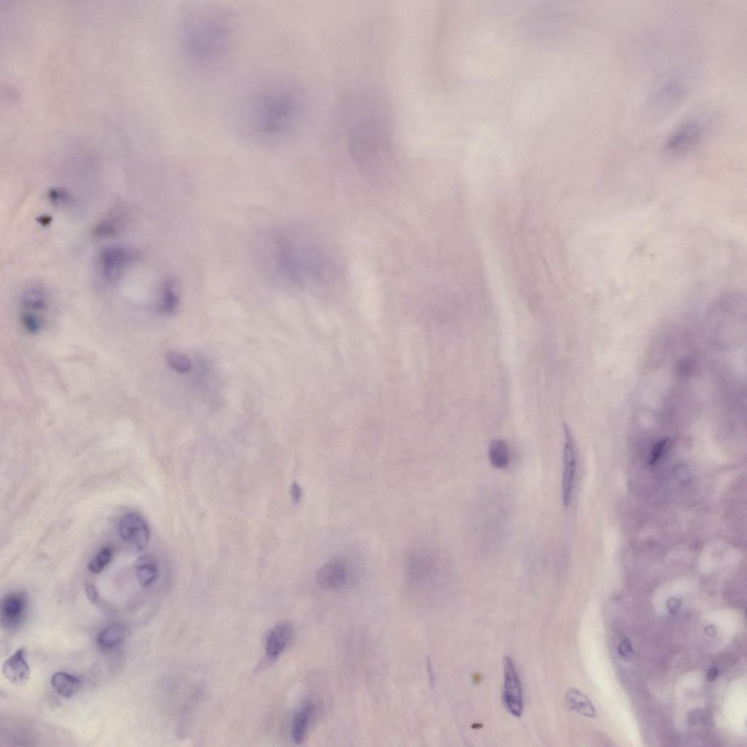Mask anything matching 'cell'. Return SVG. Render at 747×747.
<instances>
[{
  "mask_svg": "<svg viewBox=\"0 0 747 747\" xmlns=\"http://www.w3.org/2000/svg\"><path fill=\"white\" fill-rule=\"evenodd\" d=\"M566 705L585 716L594 719L597 716V710L585 694L576 688L570 689L565 697Z\"/></svg>",
  "mask_w": 747,
  "mask_h": 747,
  "instance_id": "obj_18",
  "label": "cell"
},
{
  "mask_svg": "<svg viewBox=\"0 0 747 747\" xmlns=\"http://www.w3.org/2000/svg\"><path fill=\"white\" fill-rule=\"evenodd\" d=\"M687 89L675 75H665L655 83L647 102L648 115L660 120L675 112L686 99Z\"/></svg>",
  "mask_w": 747,
  "mask_h": 747,
  "instance_id": "obj_3",
  "label": "cell"
},
{
  "mask_svg": "<svg viewBox=\"0 0 747 747\" xmlns=\"http://www.w3.org/2000/svg\"><path fill=\"white\" fill-rule=\"evenodd\" d=\"M707 126L699 117H690L680 123L665 140L664 150L681 155L697 146L706 135Z\"/></svg>",
  "mask_w": 747,
  "mask_h": 747,
  "instance_id": "obj_5",
  "label": "cell"
},
{
  "mask_svg": "<svg viewBox=\"0 0 747 747\" xmlns=\"http://www.w3.org/2000/svg\"><path fill=\"white\" fill-rule=\"evenodd\" d=\"M167 362L170 368L179 373L189 372L192 367L190 359L177 352H170L167 355Z\"/></svg>",
  "mask_w": 747,
  "mask_h": 747,
  "instance_id": "obj_22",
  "label": "cell"
},
{
  "mask_svg": "<svg viewBox=\"0 0 747 747\" xmlns=\"http://www.w3.org/2000/svg\"><path fill=\"white\" fill-rule=\"evenodd\" d=\"M314 712V704L311 702H306L294 714L292 720V736L296 743L300 744L304 741Z\"/></svg>",
  "mask_w": 747,
  "mask_h": 747,
  "instance_id": "obj_16",
  "label": "cell"
},
{
  "mask_svg": "<svg viewBox=\"0 0 747 747\" xmlns=\"http://www.w3.org/2000/svg\"><path fill=\"white\" fill-rule=\"evenodd\" d=\"M291 497L294 504H298L302 497V490L300 485L297 482H293L291 486Z\"/></svg>",
  "mask_w": 747,
  "mask_h": 747,
  "instance_id": "obj_24",
  "label": "cell"
},
{
  "mask_svg": "<svg viewBox=\"0 0 747 747\" xmlns=\"http://www.w3.org/2000/svg\"><path fill=\"white\" fill-rule=\"evenodd\" d=\"M178 299L173 283L167 281L162 287L159 303L160 310L165 314H172L177 309Z\"/></svg>",
  "mask_w": 747,
  "mask_h": 747,
  "instance_id": "obj_20",
  "label": "cell"
},
{
  "mask_svg": "<svg viewBox=\"0 0 747 747\" xmlns=\"http://www.w3.org/2000/svg\"><path fill=\"white\" fill-rule=\"evenodd\" d=\"M489 458L497 469H504L509 465L510 454L508 445L504 441L495 440L489 446Z\"/></svg>",
  "mask_w": 747,
  "mask_h": 747,
  "instance_id": "obj_19",
  "label": "cell"
},
{
  "mask_svg": "<svg viewBox=\"0 0 747 747\" xmlns=\"http://www.w3.org/2000/svg\"><path fill=\"white\" fill-rule=\"evenodd\" d=\"M114 551L111 548L101 550L89 562L88 570L93 574H99L104 570L113 559Z\"/></svg>",
  "mask_w": 747,
  "mask_h": 747,
  "instance_id": "obj_21",
  "label": "cell"
},
{
  "mask_svg": "<svg viewBox=\"0 0 747 747\" xmlns=\"http://www.w3.org/2000/svg\"><path fill=\"white\" fill-rule=\"evenodd\" d=\"M128 629L123 624H114L101 630L96 638L99 648L110 651L119 647L128 636Z\"/></svg>",
  "mask_w": 747,
  "mask_h": 747,
  "instance_id": "obj_14",
  "label": "cell"
},
{
  "mask_svg": "<svg viewBox=\"0 0 747 747\" xmlns=\"http://www.w3.org/2000/svg\"><path fill=\"white\" fill-rule=\"evenodd\" d=\"M503 702L508 712L520 717L524 709L523 689L514 664L509 657L504 658Z\"/></svg>",
  "mask_w": 747,
  "mask_h": 747,
  "instance_id": "obj_8",
  "label": "cell"
},
{
  "mask_svg": "<svg viewBox=\"0 0 747 747\" xmlns=\"http://www.w3.org/2000/svg\"><path fill=\"white\" fill-rule=\"evenodd\" d=\"M667 606L670 612L677 614L680 609L681 602L676 598H670L668 600Z\"/></svg>",
  "mask_w": 747,
  "mask_h": 747,
  "instance_id": "obj_26",
  "label": "cell"
},
{
  "mask_svg": "<svg viewBox=\"0 0 747 747\" xmlns=\"http://www.w3.org/2000/svg\"><path fill=\"white\" fill-rule=\"evenodd\" d=\"M576 472L577 455L574 440L570 428L565 426L562 480V499L565 507L570 506L572 502Z\"/></svg>",
  "mask_w": 747,
  "mask_h": 747,
  "instance_id": "obj_10",
  "label": "cell"
},
{
  "mask_svg": "<svg viewBox=\"0 0 747 747\" xmlns=\"http://www.w3.org/2000/svg\"><path fill=\"white\" fill-rule=\"evenodd\" d=\"M2 671L4 677L11 684L22 685L27 682L31 677V667L26 659L23 648L18 650L3 664Z\"/></svg>",
  "mask_w": 747,
  "mask_h": 747,
  "instance_id": "obj_12",
  "label": "cell"
},
{
  "mask_svg": "<svg viewBox=\"0 0 747 747\" xmlns=\"http://www.w3.org/2000/svg\"><path fill=\"white\" fill-rule=\"evenodd\" d=\"M136 259L137 254L131 248L123 245L107 247L99 255L100 275L108 282H116Z\"/></svg>",
  "mask_w": 747,
  "mask_h": 747,
  "instance_id": "obj_6",
  "label": "cell"
},
{
  "mask_svg": "<svg viewBox=\"0 0 747 747\" xmlns=\"http://www.w3.org/2000/svg\"><path fill=\"white\" fill-rule=\"evenodd\" d=\"M138 582L143 587L151 586L157 580L159 566L155 558L147 555L140 557L135 563Z\"/></svg>",
  "mask_w": 747,
  "mask_h": 747,
  "instance_id": "obj_15",
  "label": "cell"
},
{
  "mask_svg": "<svg viewBox=\"0 0 747 747\" xmlns=\"http://www.w3.org/2000/svg\"><path fill=\"white\" fill-rule=\"evenodd\" d=\"M118 531L123 542L138 551L143 550L149 543V526L138 513L123 515L119 522Z\"/></svg>",
  "mask_w": 747,
  "mask_h": 747,
  "instance_id": "obj_9",
  "label": "cell"
},
{
  "mask_svg": "<svg viewBox=\"0 0 747 747\" xmlns=\"http://www.w3.org/2000/svg\"><path fill=\"white\" fill-rule=\"evenodd\" d=\"M28 599L22 592H12L6 596L0 607V618L2 626L13 630L22 624L27 612Z\"/></svg>",
  "mask_w": 747,
  "mask_h": 747,
  "instance_id": "obj_11",
  "label": "cell"
},
{
  "mask_svg": "<svg viewBox=\"0 0 747 747\" xmlns=\"http://www.w3.org/2000/svg\"><path fill=\"white\" fill-rule=\"evenodd\" d=\"M353 573V568L349 560L342 558H334L319 570L316 581L323 590L338 591L349 586Z\"/></svg>",
  "mask_w": 747,
  "mask_h": 747,
  "instance_id": "obj_7",
  "label": "cell"
},
{
  "mask_svg": "<svg viewBox=\"0 0 747 747\" xmlns=\"http://www.w3.org/2000/svg\"><path fill=\"white\" fill-rule=\"evenodd\" d=\"M51 685L61 697L70 699L81 690L82 680L67 673H57L50 680Z\"/></svg>",
  "mask_w": 747,
  "mask_h": 747,
  "instance_id": "obj_17",
  "label": "cell"
},
{
  "mask_svg": "<svg viewBox=\"0 0 747 747\" xmlns=\"http://www.w3.org/2000/svg\"><path fill=\"white\" fill-rule=\"evenodd\" d=\"M719 675L718 669L715 667L712 668L707 675V680L709 682L714 681Z\"/></svg>",
  "mask_w": 747,
  "mask_h": 747,
  "instance_id": "obj_27",
  "label": "cell"
},
{
  "mask_svg": "<svg viewBox=\"0 0 747 747\" xmlns=\"http://www.w3.org/2000/svg\"><path fill=\"white\" fill-rule=\"evenodd\" d=\"M618 652H619L621 656L624 659L626 660L631 659L633 651L631 646V643L629 638L624 639L621 643L619 648H618Z\"/></svg>",
  "mask_w": 747,
  "mask_h": 747,
  "instance_id": "obj_23",
  "label": "cell"
},
{
  "mask_svg": "<svg viewBox=\"0 0 747 747\" xmlns=\"http://www.w3.org/2000/svg\"><path fill=\"white\" fill-rule=\"evenodd\" d=\"M294 633L293 626L287 622L276 625L268 634L266 653L271 658L278 657L289 646Z\"/></svg>",
  "mask_w": 747,
  "mask_h": 747,
  "instance_id": "obj_13",
  "label": "cell"
},
{
  "mask_svg": "<svg viewBox=\"0 0 747 747\" xmlns=\"http://www.w3.org/2000/svg\"><path fill=\"white\" fill-rule=\"evenodd\" d=\"M302 104L298 94L286 87L262 89L248 99L243 122L249 135L265 142H279L294 133L301 118Z\"/></svg>",
  "mask_w": 747,
  "mask_h": 747,
  "instance_id": "obj_1",
  "label": "cell"
},
{
  "mask_svg": "<svg viewBox=\"0 0 747 747\" xmlns=\"http://www.w3.org/2000/svg\"><path fill=\"white\" fill-rule=\"evenodd\" d=\"M48 300L43 289L32 287L21 294L19 302V321L26 332L40 333L45 325Z\"/></svg>",
  "mask_w": 747,
  "mask_h": 747,
  "instance_id": "obj_4",
  "label": "cell"
},
{
  "mask_svg": "<svg viewBox=\"0 0 747 747\" xmlns=\"http://www.w3.org/2000/svg\"><path fill=\"white\" fill-rule=\"evenodd\" d=\"M178 40L182 54L190 63L213 65L223 57L228 47L227 21L211 9L192 8L179 23Z\"/></svg>",
  "mask_w": 747,
  "mask_h": 747,
  "instance_id": "obj_2",
  "label": "cell"
},
{
  "mask_svg": "<svg viewBox=\"0 0 747 747\" xmlns=\"http://www.w3.org/2000/svg\"><path fill=\"white\" fill-rule=\"evenodd\" d=\"M86 594L89 600L92 603H96L98 599V594L96 587L92 584H87L85 586Z\"/></svg>",
  "mask_w": 747,
  "mask_h": 747,
  "instance_id": "obj_25",
  "label": "cell"
}]
</instances>
